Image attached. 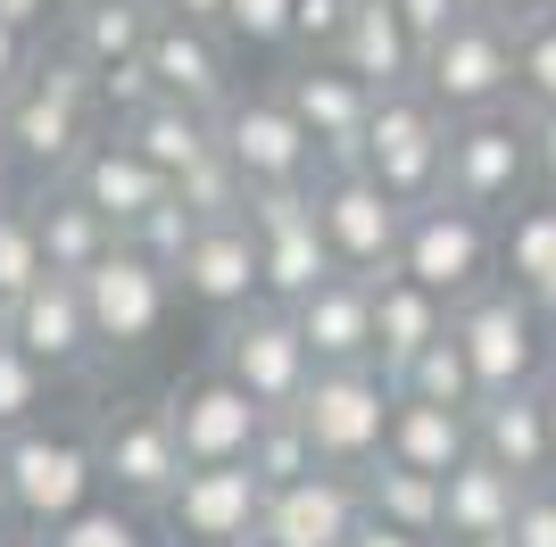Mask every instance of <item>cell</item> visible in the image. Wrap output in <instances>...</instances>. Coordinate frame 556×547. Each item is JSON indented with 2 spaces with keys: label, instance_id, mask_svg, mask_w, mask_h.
Returning a JSON list of instances; mask_svg holds the SVG:
<instances>
[{
  "label": "cell",
  "instance_id": "cell-34",
  "mask_svg": "<svg viewBox=\"0 0 556 547\" xmlns=\"http://www.w3.org/2000/svg\"><path fill=\"white\" fill-rule=\"evenodd\" d=\"M407 398H432V407H457V415H473L482 407V373H473V357H465V341H457V323H448L441 341H424L416 357L391 373Z\"/></svg>",
  "mask_w": 556,
  "mask_h": 547
},
{
  "label": "cell",
  "instance_id": "cell-6",
  "mask_svg": "<svg viewBox=\"0 0 556 547\" xmlns=\"http://www.w3.org/2000/svg\"><path fill=\"white\" fill-rule=\"evenodd\" d=\"M175 274L159 257H141L134 241H116L92 274H84V307H92V332H100V365H134L159 348L166 316H175Z\"/></svg>",
  "mask_w": 556,
  "mask_h": 547
},
{
  "label": "cell",
  "instance_id": "cell-26",
  "mask_svg": "<svg viewBox=\"0 0 556 547\" xmlns=\"http://www.w3.org/2000/svg\"><path fill=\"white\" fill-rule=\"evenodd\" d=\"M366 282H374V357H382V373H399L424 341H441L448 316H457V307H448L441 291H424L407 266H382V274H366Z\"/></svg>",
  "mask_w": 556,
  "mask_h": 547
},
{
  "label": "cell",
  "instance_id": "cell-33",
  "mask_svg": "<svg viewBox=\"0 0 556 547\" xmlns=\"http://www.w3.org/2000/svg\"><path fill=\"white\" fill-rule=\"evenodd\" d=\"M357 489H366L374 523L441 539V473H416V465H399V456H374V465H357Z\"/></svg>",
  "mask_w": 556,
  "mask_h": 547
},
{
  "label": "cell",
  "instance_id": "cell-22",
  "mask_svg": "<svg viewBox=\"0 0 556 547\" xmlns=\"http://www.w3.org/2000/svg\"><path fill=\"white\" fill-rule=\"evenodd\" d=\"M316 365H382L374 357V282L366 274H325L316 291L291 298Z\"/></svg>",
  "mask_w": 556,
  "mask_h": 547
},
{
  "label": "cell",
  "instance_id": "cell-49",
  "mask_svg": "<svg viewBox=\"0 0 556 547\" xmlns=\"http://www.w3.org/2000/svg\"><path fill=\"white\" fill-rule=\"evenodd\" d=\"M473 9H490L498 25H532V17H548L556 0H473Z\"/></svg>",
  "mask_w": 556,
  "mask_h": 547
},
{
  "label": "cell",
  "instance_id": "cell-27",
  "mask_svg": "<svg viewBox=\"0 0 556 547\" xmlns=\"http://www.w3.org/2000/svg\"><path fill=\"white\" fill-rule=\"evenodd\" d=\"M515 498H523V481L473 448L465 465L441 473V539H507L515 531Z\"/></svg>",
  "mask_w": 556,
  "mask_h": 547
},
{
  "label": "cell",
  "instance_id": "cell-2",
  "mask_svg": "<svg viewBox=\"0 0 556 547\" xmlns=\"http://www.w3.org/2000/svg\"><path fill=\"white\" fill-rule=\"evenodd\" d=\"M100 456L92 440L75 432H50V423H25V432H0V506L9 523H34V531H59L67 514L100 498Z\"/></svg>",
  "mask_w": 556,
  "mask_h": 547
},
{
  "label": "cell",
  "instance_id": "cell-5",
  "mask_svg": "<svg viewBox=\"0 0 556 547\" xmlns=\"http://www.w3.org/2000/svg\"><path fill=\"white\" fill-rule=\"evenodd\" d=\"M391 407H399V382L382 365H316L291 415L307 423V440H316L325 465L357 473V465H374L382 440H391Z\"/></svg>",
  "mask_w": 556,
  "mask_h": 547
},
{
  "label": "cell",
  "instance_id": "cell-17",
  "mask_svg": "<svg viewBox=\"0 0 556 547\" xmlns=\"http://www.w3.org/2000/svg\"><path fill=\"white\" fill-rule=\"evenodd\" d=\"M166 415H175L184 465H250V440H257V423H266V407H257L250 390L232 382L225 365H208V373L175 382Z\"/></svg>",
  "mask_w": 556,
  "mask_h": 547
},
{
  "label": "cell",
  "instance_id": "cell-36",
  "mask_svg": "<svg viewBox=\"0 0 556 547\" xmlns=\"http://www.w3.org/2000/svg\"><path fill=\"white\" fill-rule=\"evenodd\" d=\"M175 200L200 216V225H216V216H250V175L225 158V141H216L208 158H191L184 175H175Z\"/></svg>",
  "mask_w": 556,
  "mask_h": 547
},
{
  "label": "cell",
  "instance_id": "cell-39",
  "mask_svg": "<svg viewBox=\"0 0 556 547\" xmlns=\"http://www.w3.org/2000/svg\"><path fill=\"white\" fill-rule=\"evenodd\" d=\"M50 373L34 357H25L17 341H9V323H0V432H25V423H42V407H50Z\"/></svg>",
  "mask_w": 556,
  "mask_h": 547
},
{
  "label": "cell",
  "instance_id": "cell-56",
  "mask_svg": "<svg viewBox=\"0 0 556 547\" xmlns=\"http://www.w3.org/2000/svg\"><path fill=\"white\" fill-rule=\"evenodd\" d=\"M441 547H515V539H441Z\"/></svg>",
  "mask_w": 556,
  "mask_h": 547
},
{
  "label": "cell",
  "instance_id": "cell-57",
  "mask_svg": "<svg viewBox=\"0 0 556 547\" xmlns=\"http://www.w3.org/2000/svg\"><path fill=\"white\" fill-rule=\"evenodd\" d=\"M175 547H241V539H175Z\"/></svg>",
  "mask_w": 556,
  "mask_h": 547
},
{
  "label": "cell",
  "instance_id": "cell-38",
  "mask_svg": "<svg viewBox=\"0 0 556 547\" xmlns=\"http://www.w3.org/2000/svg\"><path fill=\"white\" fill-rule=\"evenodd\" d=\"M42 232H34V207L25 200H0V307H17L34 282H42Z\"/></svg>",
  "mask_w": 556,
  "mask_h": 547
},
{
  "label": "cell",
  "instance_id": "cell-14",
  "mask_svg": "<svg viewBox=\"0 0 556 547\" xmlns=\"http://www.w3.org/2000/svg\"><path fill=\"white\" fill-rule=\"evenodd\" d=\"M250 232H257V266H266V298H300L325 274H341L332 241H325V216H316V182L250 191Z\"/></svg>",
  "mask_w": 556,
  "mask_h": 547
},
{
  "label": "cell",
  "instance_id": "cell-16",
  "mask_svg": "<svg viewBox=\"0 0 556 547\" xmlns=\"http://www.w3.org/2000/svg\"><path fill=\"white\" fill-rule=\"evenodd\" d=\"M366 523V489L341 465H316L300 481H275L266 489V514H257V539L266 547H349Z\"/></svg>",
  "mask_w": 556,
  "mask_h": 547
},
{
  "label": "cell",
  "instance_id": "cell-58",
  "mask_svg": "<svg viewBox=\"0 0 556 547\" xmlns=\"http://www.w3.org/2000/svg\"><path fill=\"white\" fill-rule=\"evenodd\" d=\"M0 531H9V506H0Z\"/></svg>",
  "mask_w": 556,
  "mask_h": 547
},
{
  "label": "cell",
  "instance_id": "cell-12",
  "mask_svg": "<svg viewBox=\"0 0 556 547\" xmlns=\"http://www.w3.org/2000/svg\"><path fill=\"white\" fill-rule=\"evenodd\" d=\"M92 456H100V481L116 498H134L159 514L166 489L184 481V440H175V415L150 407V398H116L109 415L92 423Z\"/></svg>",
  "mask_w": 556,
  "mask_h": 547
},
{
  "label": "cell",
  "instance_id": "cell-23",
  "mask_svg": "<svg viewBox=\"0 0 556 547\" xmlns=\"http://www.w3.org/2000/svg\"><path fill=\"white\" fill-rule=\"evenodd\" d=\"M67 182H75V191H84V200L100 207V216H109L116 232H134L141 216H150V207H159L166 191H175V182H166L159 166L141 158V150H134L125 133H100L92 150H84V158L67 166Z\"/></svg>",
  "mask_w": 556,
  "mask_h": 547
},
{
  "label": "cell",
  "instance_id": "cell-20",
  "mask_svg": "<svg viewBox=\"0 0 556 547\" xmlns=\"http://www.w3.org/2000/svg\"><path fill=\"white\" fill-rule=\"evenodd\" d=\"M175 291H184L200 316H216V323H225L232 307H250V298L266 291V266H257L250 216H216V225L191 232V250L175 257Z\"/></svg>",
  "mask_w": 556,
  "mask_h": 547
},
{
  "label": "cell",
  "instance_id": "cell-11",
  "mask_svg": "<svg viewBox=\"0 0 556 547\" xmlns=\"http://www.w3.org/2000/svg\"><path fill=\"white\" fill-rule=\"evenodd\" d=\"M216 141H225V158L250 175V191L325 175V150H316V133L291 116L282 91H232L225 109H216Z\"/></svg>",
  "mask_w": 556,
  "mask_h": 547
},
{
  "label": "cell",
  "instance_id": "cell-21",
  "mask_svg": "<svg viewBox=\"0 0 556 547\" xmlns=\"http://www.w3.org/2000/svg\"><path fill=\"white\" fill-rule=\"evenodd\" d=\"M150 84L166 91V100H184V109H225L232 91V42H225V25H200V17H166L159 9V25H150Z\"/></svg>",
  "mask_w": 556,
  "mask_h": 547
},
{
  "label": "cell",
  "instance_id": "cell-52",
  "mask_svg": "<svg viewBox=\"0 0 556 547\" xmlns=\"http://www.w3.org/2000/svg\"><path fill=\"white\" fill-rule=\"evenodd\" d=\"M0 547H50V531H34V523H9V531H0Z\"/></svg>",
  "mask_w": 556,
  "mask_h": 547
},
{
  "label": "cell",
  "instance_id": "cell-41",
  "mask_svg": "<svg viewBox=\"0 0 556 547\" xmlns=\"http://www.w3.org/2000/svg\"><path fill=\"white\" fill-rule=\"evenodd\" d=\"M291 9L300 0H225V42L232 50H291Z\"/></svg>",
  "mask_w": 556,
  "mask_h": 547
},
{
  "label": "cell",
  "instance_id": "cell-1",
  "mask_svg": "<svg viewBox=\"0 0 556 547\" xmlns=\"http://www.w3.org/2000/svg\"><path fill=\"white\" fill-rule=\"evenodd\" d=\"M0 133H9V150H17L25 175H42V182L67 175V166L100 141V84H92V67H84L75 50L34 59L17 91H0Z\"/></svg>",
  "mask_w": 556,
  "mask_h": 547
},
{
  "label": "cell",
  "instance_id": "cell-3",
  "mask_svg": "<svg viewBox=\"0 0 556 547\" xmlns=\"http://www.w3.org/2000/svg\"><path fill=\"white\" fill-rule=\"evenodd\" d=\"M448 323H457L465 357H473V373H482V398L548 382V365H556V323L540 316L523 291H515L507 274H498V282H482L473 298H457V316H448Z\"/></svg>",
  "mask_w": 556,
  "mask_h": 547
},
{
  "label": "cell",
  "instance_id": "cell-45",
  "mask_svg": "<svg viewBox=\"0 0 556 547\" xmlns=\"http://www.w3.org/2000/svg\"><path fill=\"white\" fill-rule=\"evenodd\" d=\"M391 9L407 17V34H416V42H432V34H448V25H457L473 0H391Z\"/></svg>",
  "mask_w": 556,
  "mask_h": 547
},
{
  "label": "cell",
  "instance_id": "cell-30",
  "mask_svg": "<svg viewBox=\"0 0 556 547\" xmlns=\"http://www.w3.org/2000/svg\"><path fill=\"white\" fill-rule=\"evenodd\" d=\"M116 133L175 182L191 158H208V150H216V116L208 109H184V100H166V91H159V100H141L134 116H116Z\"/></svg>",
  "mask_w": 556,
  "mask_h": 547
},
{
  "label": "cell",
  "instance_id": "cell-40",
  "mask_svg": "<svg viewBox=\"0 0 556 547\" xmlns=\"http://www.w3.org/2000/svg\"><path fill=\"white\" fill-rule=\"evenodd\" d=\"M515 109H556V9L515 25Z\"/></svg>",
  "mask_w": 556,
  "mask_h": 547
},
{
  "label": "cell",
  "instance_id": "cell-42",
  "mask_svg": "<svg viewBox=\"0 0 556 547\" xmlns=\"http://www.w3.org/2000/svg\"><path fill=\"white\" fill-rule=\"evenodd\" d=\"M191 232H200V216H191V207H184V200H175V191H166V200H159V207H150V216H141V225H134V232H125V241H134V250H141V257H159V266H166V274H175V257H184V250H191Z\"/></svg>",
  "mask_w": 556,
  "mask_h": 547
},
{
  "label": "cell",
  "instance_id": "cell-4",
  "mask_svg": "<svg viewBox=\"0 0 556 547\" xmlns=\"http://www.w3.org/2000/svg\"><path fill=\"white\" fill-rule=\"evenodd\" d=\"M382 191L399 207H424L441 200V166H448V109L432 100L424 84H399V91H374V125H366V150H357Z\"/></svg>",
  "mask_w": 556,
  "mask_h": 547
},
{
  "label": "cell",
  "instance_id": "cell-24",
  "mask_svg": "<svg viewBox=\"0 0 556 547\" xmlns=\"http://www.w3.org/2000/svg\"><path fill=\"white\" fill-rule=\"evenodd\" d=\"M473 448H482L490 465H507L515 481L556 473V440H548V398H540V382L482 398V407H473Z\"/></svg>",
  "mask_w": 556,
  "mask_h": 547
},
{
  "label": "cell",
  "instance_id": "cell-32",
  "mask_svg": "<svg viewBox=\"0 0 556 547\" xmlns=\"http://www.w3.org/2000/svg\"><path fill=\"white\" fill-rule=\"evenodd\" d=\"M150 25H159V0H92L84 17H67V50L92 75H109V67H134L150 50Z\"/></svg>",
  "mask_w": 556,
  "mask_h": 547
},
{
  "label": "cell",
  "instance_id": "cell-15",
  "mask_svg": "<svg viewBox=\"0 0 556 547\" xmlns=\"http://www.w3.org/2000/svg\"><path fill=\"white\" fill-rule=\"evenodd\" d=\"M9 341L42 365L50 382H75L100 365V332H92V307H84V274H42L17 307H0Z\"/></svg>",
  "mask_w": 556,
  "mask_h": 547
},
{
  "label": "cell",
  "instance_id": "cell-54",
  "mask_svg": "<svg viewBox=\"0 0 556 547\" xmlns=\"http://www.w3.org/2000/svg\"><path fill=\"white\" fill-rule=\"evenodd\" d=\"M50 9H59V25H67V17H84V9H92V0H50Z\"/></svg>",
  "mask_w": 556,
  "mask_h": 547
},
{
  "label": "cell",
  "instance_id": "cell-19",
  "mask_svg": "<svg viewBox=\"0 0 556 547\" xmlns=\"http://www.w3.org/2000/svg\"><path fill=\"white\" fill-rule=\"evenodd\" d=\"M282 100H291V116H300L307 133H316V150H325V166H349L357 150H366V125H374V84L366 75H349L341 59H300V67H282Z\"/></svg>",
  "mask_w": 556,
  "mask_h": 547
},
{
  "label": "cell",
  "instance_id": "cell-44",
  "mask_svg": "<svg viewBox=\"0 0 556 547\" xmlns=\"http://www.w3.org/2000/svg\"><path fill=\"white\" fill-rule=\"evenodd\" d=\"M515 547H556V473L523 481V498H515Z\"/></svg>",
  "mask_w": 556,
  "mask_h": 547
},
{
  "label": "cell",
  "instance_id": "cell-25",
  "mask_svg": "<svg viewBox=\"0 0 556 547\" xmlns=\"http://www.w3.org/2000/svg\"><path fill=\"white\" fill-rule=\"evenodd\" d=\"M25 207H34V232H42V266H50V274H92L100 257L125 241V232H116V225L100 216L92 200H84V191H75L67 175H50Z\"/></svg>",
  "mask_w": 556,
  "mask_h": 547
},
{
  "label": "cell",
  "instance_id": "cell-10",
  "mask_svg": "<svg viewBox=\"0 0 556 547\" xmlns=\"http://www.w3.org/2000/svg\"><path fill=\"white\" fill-rule=\"evenodd\" d=\"M448 116H482V109H515V25H498L490 9H465L448 34L424 42V75H416Z\"/></svg>",
  "mask_w": 556,
  "mask_h": 547
},
{
  "label": "cell",
  "instance_id": "cell-7",
  "mask_svg": "<svg viewBox=\"0 0 556 547\" xmlns=\"http://www.w3.org/2000/svg\"><path fill=\"white\" fill-rule=\"evenodd\" d=\"M216 365H225L232 382L275 415V407H300L307 373H316V348H307L291 298H266V291H257L250 307H232V316L216 323Z\"/></svg>",
  "mask_w": 556,
  "mask_h": 547
},
{
  "label": "cell",
  "instance_id": "cell-29",
  "mask_svg": "<svg viewBox=\"0 0 556 547\" xmlns=\"http://www.w3.org/2000/svg\"><path fill=\"white\" fill-rule=\"evenodd\" d=\"M498 274L556 323V191L515 200L507 216H498Z\"/></svg>",
  "mask_w": 556,
  "mask_h": 547
},
{
  "label": "cell",
  "instance_id": "cell-18",
  "mask_svg": "<svg viewBox=\"0 0 556 547\" xmlns=\"http://www.w3.org/2000/svg\"><path fill=\"white\" fill-rule=\"evenodd\" d=\"M257 514H266L257 465H184V481L159 506L166 547L175 539H257Z\"/></svg>",
  "mask_w": 556,
  "mask_h": 547
},
{
  "label": "cell",
  "instance_id": "cell-59",
  "mask_svg": "<svg viewBox=\"0 0 556 547\" xmlns=\"http://www.w3.org/2000/svg\"><path fill=\"white\" fill-rule=\"evenodd\" d=\"M241 547H266V539H241Z\"/></svg>",
  "mask_w": 556,
  "mask_h": 547
},
{
  "label": "cell",
  "instance_id": "cell-55",
  "mask_svg": "<svg viewBox=\"0 0 556 547\" xmlns=\"http://www.w3.org/2000/svg\"><path fill=\"white\" fill-rule=\"evenodd\" d=\"M540 398H548V440H556V373L540 382Z\"/></svg>",
  "mask_w": 556,
  "mask_h": 547
},
{
  "label": "cell",
  "instance_id": "cell-60",
  "mask_svg": "<svg viewBox=\"0 0 556 547\" xmlns=\"http://www.w3.org/2000/svg\"><path fill=\"white\" fill-rule=\"evenodd\" d=\"M548 373H556V365H548Z\"/></svg>",
  "mask_w": 556,
  "mask_h": 547
},
{
  "label": "cell",
  "instance_id": "cell-28",
  "mask_svg": "<svg viewBox=\"0 0 556 547\" xmlns=\"http://www.w3.org/2000/svg\"><path fill=\"white\" fill-rule=\"evenodd\" d=\"M332 59H341L349 75H366L374 91H399V84H416V75H424V42L407 34V17H399L391 0H357Z\"/></svg>",
  "mask_w": 556,
  "mask_h": 547
},
{
  "label": "cell",
  "instance_id": "cell-53",
  "mask_svg": "<svg viewBox=\"0 0 556 547\" xmlns=\"http://www.w3.org/2000/svg\"><path fill=\"white\" fill-rule=\"evenodd\" d=\"M9 175H17V150H9V133H0V200H9Z\"/></svg>",
  "mask_w": 556,
  "mask_h": 547
},
{
  "label": "cell",
  "instance_id": "cell-9",
  "mask_svg": "<svg viewBox=\"0 0 556 547\" xmlns=\"http://www.w3.org/2000/svg\"><path fill=\"white\" fill-rule=\"evenodd\" d=\"M441 191L482 216H507L532 191V116L523 109H482V116H448V166Z\"/></svg>",
  "mask_w": 556,
  "mask_h": 547
},
{
  "label": "cell",
  "instance_id": "cell-8",
  "mask_svg": "<svg viewBox=\"0 0 556 547\" xmlns=\"http://www.w3.org/2000/svg\"><path fill=\"white\" fill-rule=\"evenodd\" d=\"M399 266L416 274L424 291H441L448 307H457V298H473L482 282H498V216L448 200V191H441V200H424V207H407Z\"/></svg>",
  "mask_w": 556,
  "mask_h": 547
},
{
  "label": "cell",
  "instance_id": "cell-13",
  "mask_svg": "<svg viewBox=\"0 0 556 547\" xmlns=\"http://www.w3.org/2000/svg\"><path fill=\"white\" fill-rule=\"evenodd\" d=\"M316 216H325V241H332V266H341V274H382V266H399L407 207H399L357 158L316 175Z\"/></svg>",
  "mask_w": 556,
  "mask_h": 547
},
{
  "label": "cell",
  "instance_id": "cell-47",
  "mask_svg": "<svg viewBox=\"0 0 556 547\" xmlns=\"http://www.w3.org/2000/svg\"><path fill=\"white\" fill-rule=\"evenodd\" d=\"M532 116V182L556 191V109H523Z\"/></svg>",
  "mask_w": 556,
  "mask_h": 547
},
{
  "label": "cell",
  "instance_id": "cell-48",
  "mask_svg": "<svg viewBox=\"0 0 556 547\" xmlns=\"http://www.w3.org/2000/svg\"><path fill=\"white\" fill-rule=\"evenodd\" d=\"M349 547H441V539H424V531H399V523H374V514H366Z\"/></svg>",
  "mask_w": 556,
  "mask_h": 547
},
{
  "label": "cell",
  "instance_id": "cell-35",
  "mask_svg": "<svg viewBox=\"0 0 556 547\" xmlns=\"http://www.w3.org/2000/svg\"><path fill=\"white\" fill-rule=\"evenodd\" d=\"M50 547H159V531H150V506L109 489V498H92L84 514H67L50 531Z\"/></svg>",
  "mask_w": 556,
  "mask_h": 547
},
{
  "label": "cell",
  "instance_id": "cell-51",
  "mask_svg": "<svg viewBox=\"0 0 556 547\" xmlns=\"http://www.w3.org/2000/svg\"><path fill=\"white\" fill-rule=\"evenodd\" d=\"M166 17H200V25H225V0H159Z\"/></svg>",
  "mask_w": 556,
  "mask_h": 547
},
{
  "label": "cell",
  "instance_id": "cell-43",
  "mask_svg": "<svg viewBox=\"0 0 556 547\" xmlns=\"http://www.w3.org/2000/svg\"><path fill=\"white\" fill-rule=\"evenodd\" d=\"M349 9H357V0H300V9H291V50H300V59H332L341 34H349Z\"/></svg>",
  "mask_w": 556,
  "mask_h": 547
},
{
  "label": "cell",
  "instance_id": "cell-31",
  "mask_svg": "<svg viewBox=\"0 0 556 547\" xmlns=\"http://www.w3.org/2000/svg\"><path fill=\"white\" fill-rule=\"evenodd\" d=\"M382 456L416 465V473H448V465H465V456H473V415H457V407H432V398H407V390H399V407H391V440H382Z\"/></svg>",
  "mask_w": 556,
  "mask_h": 547
},
{
  "label": "cell",
  "instance_id": "cell-37",
  "mask_svg": "<svg viewBox=\"0 0 556 547\" xmlns=\"http://www.w3.org/2000/svg\"><path fill=\"white\" fill-rule=\"evenodd\" d=\"M250 465H257V481L275 489V481H300V473H316L325 456H316V440H307V423L291 407H275L266 423H257V440H250Z\"/></svg>",
  "mask_w": 556,
  "mask_h": 547
},
{
  "label": "cell",
  "instance_id": "cell-46",
  "mask_svg": "<svg viewBox=\"0 0 556 547\" xmlns=\"http://www.w3.org/2000/svg\"><path fill=\"white\" fill-rule=\"evenodd\" d=\"M34 59H42V50H34V34H25V25H9V17H0V91H17Z\"/></svg>",
  "mask_w": 556,
  "mask_h": 547
},
{
  "label": "cell",
  "instance_id": "cell-50",
  "mask_svg": "<svg viewBox=\"0 0 556 547\" xmlns=\"http://www.w3.org/2000/svg\"><path fill=\"white\" fill-rule=\"evenodd\" d=\"M0 17L25 25V34H42V25H59V9H50V0H0Z\"/></svg>",
  "mask_w": 556,
  "mask_h": 547
}]
</instances>
